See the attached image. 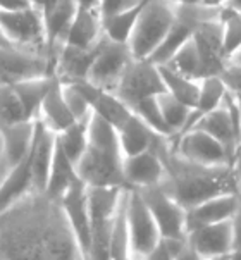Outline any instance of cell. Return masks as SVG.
I'll return each mask as SVG.
<instances>
[{"instance_id":"ac0fdd59","label":"cell","mask_w":241,"mask_h":260,"mask_svg":"<svg viewBox=\"0 0 241 260\" xmlns=\"http://www.w3.org/2000/svg\"><path fill=\"white\" fill-rule=\"evenodd\" d=\"M186 240L201 258L229 253L233 250V226L231 221L196 226L188 231Z\"/></svg>"},{"instance_id":"6da1fadb","label":"cell","mask_w":241,"mask_h":260,"mask_svg":"<svg viewBox=\"0 0 241 260\" xmlns=\"http://www.w3.org/2000/svg\"><path fill=\"white\" fill-rule=\"evenodd\" d=\"M0 260H85L64 210L38 193L0 215Z\"/></svg>"},{"instance_id":"277c9868","label":"cell","mask_w":241,"mask_h":260,"mask_svg":"<svg viewBox=\"0 0 241 260\" xmlns=\"http://www.w3.org/2000/svg\"><path fill=\"white\" fill-rule=\"evenodd\" d=\"M124 189L116 186H88L91 243L86 260H109L114 222Z\"/></svg>"},{"instance_id":"f6af8a7d","label":"cell","mask_w":241,"mask_h":260,"mask_svg":"<svg viewBox=\"0 0 241 260\" xmlns=\"http://www.w3.org/2000/svg\"><path fill=\"white\" fill-rule=\"evenodd\" d=\"M167 4L174 7H183V6H201V0H165Z\"/></svg>"},{"instance_id":"7bdbcfd3","label":"cell","mask_w":241,"mask_h":260,"mask_svg":"<svg viewBox=\"0 0 241 260\" xmlns=\"http://www.w3.org/2000/svg\"><path fill=\"white\" fill-rule=\"evenodd\" d=\"M29 6V0H0V11H17Z\"/></svg>"},{"instance_id":"f907efd6","label":"cell","mask_w":241,"mask_h":260,"mask_svg":"<svg viewBox=\"0 0 241 260\" xmlns=\"http://www.w3.org/2000/svg\"><path fill=\"white\" fill-rule=\"evenodd\" d=\"M201 260H231V255L222 253V255H214V257H207V258H201Z\"/></svg>"},{"instance_id":"ab89813d","label":"cell","mask_w":241,"mask_h":260,"mask_svg":"<svg viewBox=\"0 0 241 260\" xmlns=\"http://www.w3.org/2000/svg\"><path fill=\"white\" fill-rule=\"evenodd\" d=\"M221 78L234 95H241V64H227Z\"/></svg>"},{"instance_id":"8992f818","label":"cell","mask_w":241,"mask_h":260,"mask_svg":"<svg viewBox=\"0 0 241 260\" xmlns=\"http://www.w3.org/2000/svg\"><path fill=\"white\" fill-rule=\"evenodd\" d=\"M174 19L176 7L165 0H150L143 9L128 42L134 59H148L169 33Z\"/></svg>"},{"instance_id":"44dd1931","label":"cell","mask_w":241,"mask_h":260,"mask_svg":"<svg viewBox=\"0 0 241 260\" xmlns=\"http://www.w3.org/2000/svg\"><path fill=\"white\" fill-rule=\"evenodd\" d=\"M57 147V133L43 124L38 119L35 127V140L31 145V164H33V184L35 191L43 193L50 173L52 158Z\"/></svg>"},{"instance_id":"816d5d0a","label":"cell","mask_w":241,"mask_h":260,"mask_svg":"<svg viewBox=\"0 0 241 260\" xmlns=\"http://www.w3.org/2000/svg\"><path fill=\"white\" fill-rule=\"evenodd\" d=\"M229 255H231V260H241V246L239 248H233L229 252Z\"/></svg>"},{"instance_id":"e575fe53","label":"cell","mask_w":241,"mask_h":260,"mask_svg":"<svg viewBox=\"0 0 241 260\" xmlns=\"http://www.w3.org/2000/svg\"><path fill=\"white\" fill-rule=\"evenodd\" d=\"M159 104H160V111H162V116H164V121L167 122L169 129L173 131V138L181 135L188 124L191 107L179 102L178 99H174L167 91L159 95Z\"/></svg>"},{"instance_id":"d6a6232c","label":"cell","mask_w":241,"mask_h":260,"mask_svg":"<svg viewBox=\"0 0 241 260\" xmlns=\"http://www.w3.org/2000/svg\"><path fill=\"white\" fill-rule=\"evenodd\" d=\"M91 117V116H90ZM90 117L80 119L74 124H71L65 131L59 133V143L62 145L64 152L67 153V157L76 164H80V160L83 158L88 147V122Z\"/></svg>"},{"instance_id":"c3c4849f","label":"cell","mask_w":241,"mask_h":260,"mask_svg":"<svg viewBox=\"0 0 241 260\" xmlns=\"http://www.w3.org/2000/svg\"><path fill=\"white\" fill-rule=\"evenodd\" d=\"M78 6H85V7H98L100 0H76Z\"/></svg>"},{"instance_id":"681fc988","label":"cell","mask_w":241,"mask_h":260,"mask_svg":"<svg viewBox=\"0 0 241 260\" xmlns=\"http://www.w3.org/2000/svg\"><path fill=\"white\" fill-rule=\"evenodd\" d=\"M226 7H231V9H234V11L241 12V0H227Z\"/></svg>"},{"instance_id":"603a6c76","label":"cell","mask_w":241,"mask_h":260,"mask_svg":"<svg viewBox=\"0 0 241 260\" xmlns=\"http://www.w3.org/2000/svg\"><path fill=\"white\" fill-rule=\"evenodd\" d=\"M35 189L33 184V164L31 150L17 166L9 169V174L0 184V215L7 212L11 207L21 202L29 191Z\"/></svg>"},{"instance_id":"ee69618b","label":"cell","mask_w":241,"mask_h":260,"mask_svg":"<svg viewBox=\"0 0 241 260\" xmlns=\"http://www.w3.org/2000/svg\"><path fill=\"white\" fill-rule=\"evenodd\" d=\"M233 166H234V171H236V179H238V195L241 198V143L238 147V152H236Z\"/></svg>"},{"instance_id":"f5cc1de1","label":"cell","mask_w":241,"mask_h":260,"mask_svg":"<svg viewBox=\"0 0 241 260\" xmlns=\"http://www.w3.org/2000/svg\"><path fill=\"white\" fill-rule=\"evenodd\" d=\"M229 64H241V50L233 57V59H231V62H229Z\"/></svg>"},{"instance_id":"bcb514c9","label":"cell","mask_w":241,"mask_h":260,"mask_svg":"<svg viewBox=\"0 0 241 260\" xmlns=\"http://www.w3.org/2000/svg\"><path fill=\"white\" fill-rule=\"evenodd\" d=\"M227 0H201V6L205 7H212V9H221L222 6H226Z\"/></svg>"},{"instance_id":"f35d334b","label":"cell","mask_w":241,"mask_h":260,"mask_svg":"<svg viewBox=\"0 0 241 260\" xmlns=\"http://www.w3.org/2000/svg\"><path fill=\"white\" fill-rule=\"evenodd\" d=\"M138 2H142V0H100L98 11L100 16H102V21L119 14V12L126 11V9L136 6Z\"/></svg>"},{"instance_id":"52a82bcc","label":"cell","mask_w":241,"mask_h":260,"mask_svg":"<svg viewBox=\"0 0 241 260\" xmlns=\"http://www.w3.org/2000/svg\"><path fill=\"white\" fill-rule=\"evenodd\" d=\"M0 26L14 47L47 55L45 23L40 11L33 6L17 11H0Z\"/></svg>"},{"instance_id":"d4e9b609","label":"cell","mask_w":241,"mask_h":260,"mask_svg":"<svg viewBox=\"0 0 241 260\" xmlns=\"http://www.w3.org/2000/svg\"><path fill=\"white\" fill-rule=\"evenodd\" d=\"M33 122H17V124H7L0 127V138H2V158L7 167H14L28 155L35 140Z\"/></svg>"},{"instance_id":"7402d4cb","label":"cell","mask_w":241,"mask_h":260,"mask_svg":"<svg viewBox=\"0 0 241 260\" xmlns=\"http://www.w3.org/2000/svg\"><path fill=\"white\" fill-rule=\"evenodd\" d=\"M96 45L91 48H78L62 45L54 59V74L62 83H74L88 79L95 59Z\"/></svg>"},{"instance_id":"db71d44e","label":"cell","mask_w":241,"mask_h":260,"mask_svg":"<svg viewBox=\"0 0 241 260\" xmlns=\"http://www.w3.org/2000/svg\"><path fill=\"white\" fill-rule=\"evenodd\" d=\"M236 100H238V105H239V112H241V95H236Z\"/></svg>"},{"instance_id":"4316f807","label":"cell","mask_w":241,"mask_h":260,"mask_svg":"<svg viewBox=\"0 0 241 260\" xmlns=\"http://www.w3.org/2000/svg\"><path fill=\"white\" fill-rule=\"evenodd\" d=\"M117 135H119V143L124 157L136 155V153L147 152L153 148L160 135H157L142 117L136 114H131L128 121L121 127H117Z\"/></svg>"},{"instance_id":"b9f144b4","label":"cell","mask_w":241,"mask_h":260,"mask_svg":"<svg viewBox=\"0 0 241 260\" xmlns=\"http://www.w3.org/2000/svg\"><path fill=\"white\" fill-rule=\"evenodd\" d=\"M174 260H201V257L198 253H196V250L193 248V246L188 243V240H186V243H185V246H183L181 250L178 252V255H176V258Z\"/></svg>"},{"instance_id":"5b68a950","label":"cell","mask_w":241,"mask_h":260,"mask_svg":"<svg viewBox=\"0 0 241 260\" xmlns=\"http://www.w3.org/2000/svg\"><path fill=\"white\" fill-rule=\"evenodd\" d=\"M52 79L54 74L0 86V127L38 121L42 102L52 85Z\"/></svg>"},{"instance_id":"f1b7e54d","label":"cell","mask_w":241,"mask_h":260,"mask_svg":"<svg viewBox=\"0 0 241 260\" xmlns=\"http://www.w3.org/2000/svg\"><path fill=\"white\" fill-rule=\"evenodd\" d=\"M162 79L167 88V93H170L174 99H178L179 102H183L188 107H195L196 100L200 95V81L198 79H191L185 76V74L174 71L169 66H159Z\"/></svg>"},{"instance_id":"60d3db41","label":"cell","mask_w":241,"mask_h":260,"mask_svg":"<svg viewBox=\"0 0 241 260\" xmlns=\"http://www.w3.org/2000/svg\"><path fill=\"white\" fill-rule=\"evenodd\" d=\"M231 226H233V248H239L241 246V205L238 207L233 219H231Z\"/></svg>"},{"instance_id":"8fae6325","label":"cell","mask_w":241,"mask_h":260,"mask_svg":"<svg viewBox=\"0 0 241 260\" xmlns=\"http://www.w3.org/2000/svg\"><path fill=\"white\" fill-rule=\"evenodd\" d=\"M133 59L134 57L131 54L128 43L116 42L104 35L96 43L95 59L88 74V81L116 91L122 74Z\"/></svg>"},{"instance_id":"8d00e7d4","label":"cell","mask_w":241,"mask_h":260,"mask_svg":"<svg viewBox=\"0 0 241 260\" xmlns=\"http://www.w3.org/2000/svg\"><path fill=\"white\" fill-rule=\"evenodd\" d=\"M64 86V96H65V102H67L69 109H71L73 116L80 121V119H85V117H90L91 116V109H90V104L86 102L85 95L78 90L76 85L73 83H62Z\"/></svg>"},{"instance_id":"2e32d148","label":"cell","mask_w":241,"mask_h":260,"mask_svg":"<svg viewBox=\"0 0 241 260\" xmlns=\"http://www.w3.org/2000/svg\"><path fill=\"white\" fill-rule=\"evenodd\" d=\"M122 174H124L126 188L143 189L164 181L165 164L157 148H150L147 152L136 153V155L124 157Z\"/></svg>"},{"instance_id":"d6986e66","label":"cell","mask_w":241,"mask_h":260,"mask_svg":"<svg viewBox=\"0 0 241 260\" xmlns=\"http://www.w3.org/2000/svg\"><path fill=\"white\" fill-rule=\"evenodd\" d=\"M104 37V21L100 16L98 7H85L78 6L67 33L64 37L62 45L78 47V48H91Z\"/></svg>"},{"instance_id":"83f0119b","label":"cell","mask_w":241,"mask_h":260,"mask_svg":"<svg viewBox=\"0 0 241 260\" xmlns=\"http://www.w3.org/2000/svg\"><path fill=\"white\" fill-rule=\"evenodd\" d=\"M227 91H229V88H227L224 79H222L221 76H207V78L201 79V81H200L198 100H196L195 107L191 109L190 119H188V124H186L183 133L190 131L191 127L196 124V121L203 117L205 114L212 112L214 109H217L219 105H222V102H224V99L227 95Z\"/></svg>"},{"instance_id":"836d02e7","label":"cell","mask_w":241,"mask_h":260,"mask_svg":"<svg viewBox=\"0 0 241 260\" xmlns=\"http://www.w3.org/2000/svg\"><path fill=\"white\" fill-rule=\"evenodd\" d=\"M162 66H169L174 71L185 74V76L191 79H198V81L205 78L203 64H201L198 48H196L195 42H193V37L179 48L167 64H162Z\"/></svg>"},{"instance_id":"5bb4252c","label":"cell","mask_w":241,"mask_h":260,"mask_svg":"<svg viewBox=\"0 0 241 260\" xmlns=\"http://www.w3.org/2000/svg\"><path fill=\"white\" fill-rule=\"evenodd\" d=\"M174 140L176 145L173 152L186 160L201 166H233L226 148L205 131L193 127L186 133L174 136Z\"/></svg>"},{"instance_id":"e0dca14e","label":"cell","mask_w":241,"mask_h":260,"mask_svg":"<svg viewBox=\"0 0 241 260\" xmlns=\"http://www.w3.org/2000/svg\"><path fill=\"white\" fill-rule=\"evenodd\" d=\"M73 85L78 86V90L85 95L86 102L90 104V109L95 116L105 119L107 122L116 127H121L128 121V117L133 114V111L126 105L116 91L107 90L98 85H93L88 79H81V81H74Z\"/></svg>"},{"instance_id":"1f68e13d","label":"cell","mask_w":241,"mask_h":260,"mask_svg":"<svg viewBox=\"0 0 241 260\" xmlns=\"http://www.w3.org/2000/svg\"><path fill=\"white\" fill-rule=\"evenodd\" d=\"M109 260H136L129 245L128 221H126V189L122 193L121 204L116 215V222H114Z\"/></svg>"},{"instance_id":"484cf974","label":"cell","mask_w":241,"mask_h":260,"mask_svg":"<svg viewBox=\"0 0 241 260\" xmlns=\"http://www.w3.org/2000/svg\"><path fill=\"white\" fill-rule=\"evenodd\" d=\"M80 179L78 174V167L76 164L67 157V153L64 152L62 145L59 143V136H57V147L54 158H52V166H50V173H48L47 179V186H45V195L52 200H57L73 186L74 183Z\"/></svg>"},{"instance_id":"9a60e30c","label":"cell","mask_w":241,"mask_h":260,"mask_svg":"<svg viewBox=\"0 0 241 260\" xmlns=\"http://www.w3.org/2000/svg\"><path fill=\"white\" fill-rule=\"evenodd\" d=\"M193 42H195L198 54L203 64L205 78L207 76H221L227 68L229 60L224 55L222 48V28L219 14L216 17L205 19L195 28L193 33Z\"/></svg>"},{"instance_id":"7a4b0ae2","label":"cell","mask_w":241,"mask_h":260,"mask_svg":"<svg viewBox=\"0 0 241 260\" xmlns=\"http://www.w3.org/2000/svg\"><path fill=\"white\" fill-rule=\"evenodd\" d=\"M165 136H160L153 148L160 153L165 164L164 188L181 204L185 209L201 204L209 198L238 193L234 166H201L179 157L167 147Z\"/></svg>"},{"instance_id":"7c38bea8","label":"cell","mask_w":241,"mask_h":260,"mask_svg":"<svg viewBox=\"0 0 241 260\" xmlns=\"http://www.w3.org/2000/svg\"><path fill=\"white\" fill-rule=\"evenodd\" d=\"M52 74L54 64L45 54L29 52L19 47L0 48V86L16 85Z\"/></svg>"},{"instance_id":"3957f363","label":"cell","mask_w":241,"mask_h":260,"mask_svg":"<svg viewBox=\"0 0 241 260\" xmlns=\"http://www.w3.org/2000/svg\"><path fill=\"white\" fill-rule=\"evenodd\" d=\"M124 153L117 129L91 112L88 122V147L78 164V174L88 186L126 188L122 174Z\"/></svg>"},{"instance_id":"ffe728a7","label":"cell","mask_w":241,"mask_h":260,"mask_svg":"<svg viewBox=\"0 0 241 260\" xmlns=\"http://www.w3.org/2000/svg\"><path fill=\"white\" fill-rule=\"evenodd\" d=\"M241 205V198L238 193H226L219 195L186 210V229L203 226V224H216L231 221Z\"/></svg>"},{"instance_id":"d590c367","label":"cell","mask_w":241,"mask_h":260,"mask_svg":"<svg viewBox=\"0 0 241 260\" xmlns=\"http://www.w3.org/2000/svg\"><path fill=\"white\" fill-rule=\"evenodd\" d=\"M131 111L142 117L157 135L165 136V138H173V131L169 129L167 122L164 121V116H162L159 96H150L147 100H142L136 105H133Z\"/></svg>"},{"instance_id":"cb8c5ba5","label":"cell","mask_w":241,"mask_h":260,"mask_svg":"<svg viewBox=\"0 0 241 260\" xmlns=\"http://www.w3.org/2000/svg\"><path fill=\"white\" fill-rule=\"evenodd\" d=\"M38 119H40L48 129L55 131L57 135L62 133V131H65L69 126L78 121V119L73 116L67 102H65L62 81H60L55 74H54V79H52V85L48 88L45 99H43V102H42L40 117Z\"/></svg>"},{"instance_id":"ba28073f","label":"cell","mask_w":241,"mask_h":260,"mask_svg":"<svg viewBox=\"0 0 241 260\" xmlns=\"http://www.w3.org/2000/svg\"><path fill=\"white\" fill-rule=\"evenodd\" d=\"M167 88L162 79L160 69L150 59H133L122 74L116 95L131 109L142 100L165 93Z\"/></svg>"},{"instance_id":"4fadbf2b","label":"cell","mask_w":241,"mask_h":260,"mask_svg":"<svg viewBox=\"0 0 241 260\" xmlns=\"http://www.w3.org/2000/svg\"><path fill=\"white\" fill-rule=\"evenodd\" d=\"M64 215L69 222L76 243L80 246L83 258L86 260L91 243V222H90V204H88V184L80 178L62 197L59 198Z\"/></svg>"},{"instance_id":"9c48e42d","label":"cell","mask_w":241,"mask_h":260,"mask_svg":"<svg viewBox=\"0 0 241 260\" xmlns=\"http://www.w3.org/2000/svg\"><path fill=\"white\" fill-rule=\"evenodd\" d=\"M159 226L160 236L167 240H186V209L174 198L164 184L138 189Z\"/></svg>"},{"instance_id":"4dcf8cb0","label":"cell","mask_w":241,"mask_h":260,"mask_svg":"<svg viewBox=\"0 0 241 260\" xmlns=\"http://www.w3.org/2000/svg\"><path fill=\"white\" fill-rule=\"evenodd\" d=\"M219 21L222 28V48L226 59H231L241 50V12L222 6L219 9Z\"/></svg>"},{"instance_id":"7dc6e473","label":"cell","mask_w":241,"mask_h":260,"mask_svg":"<svg viewBox=\"0 0 241 260\" xmlns=\"http://www.w3.org/2000/svg\"><path fill=\"white\" fill-rule=\"evenodd\" d=\"M7 47H14V45H12V42L7 38V35L4 33L2 26H0V48H7Z\"/></svg>"},{"instance_id":"30bf717a","label":"cell","mask_w":241,"mask_h":260,"mask_svg":"<svg viewBox=\"0 0 241 260\" xmlns=\"http://www.w3.org/2000/svg\"><path fill=\"white\" fill-rule=\"evenodd\" d=\"M126 221L129 245L136 260H142L160 241V231L138 189L126 188Z\"/></svg>"},{"instance_id":"f546056e","label":"cell","mask_w":241,"mask_h":260,"mask_svg":"<svg viewBox=\"0 0 241 260\" xmlns=\"http://www.w3.org/2000/svg\"><path fill=\"white\" fill-rule=\"evenodd\" d=\"M150 0H142L136 6L126 9V11L119 12V14L109 17V19L104 21V35L109 37L111 40H116V42L121 43H128L129 37L133 33L134 26H136L140 16H142L143 9L147 7V4Z\"/></svg>"},{"instance_id":"74e56055","label":"cell","mask_w":241,"mask_h":260,"mask_svg":"<svg viewBox=\"0 0 241 260\" xmlns=\"http://www.w3.org/2000/svg\"><path fill=\"white\" fill-rule=\"evenodd\" d=\"M186 240H167L160 238V241L148 252L142 260H174L179 250L185 246Z\"/></svg>"}]
</instances>
